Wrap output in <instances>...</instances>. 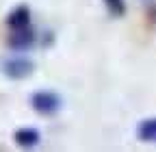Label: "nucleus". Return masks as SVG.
Listing matches in <instances>:
<instances>
[{
  "mask_svg": "<svg viewBox=\"0 0 156 152\" xmlns=\"http://www.w3.org/2000/svg\"><path fill=\"white\" fill-rule=\"evenodd\" d=\"M33 107L39 113H56L61 107V98L52 91H39L33 96Z\"/></svg>",
  "mask_w": 156,
  "mask_h": 152,
  "instance_id": "f257e3e1",
  "label": "nucleus"
},
{
  "mask_svg": "<svg viewBox=\"0 0 156 152\" xmlns=\"http://www.w3.org/2000/svg\"><path fill=\"white\" fill-rule=\"evenodd\" d=\"M5 70H7L9 76H13V78H22V76H26L33 70V63H28L24 59H13V61H9L5 65Z\"/></svg>",
  "mask_w": 156,
  "mask_h": 152,
  "instance_id": "f03ea898",
  "label": "nucleus"
},
{
  "mask_svg": "<svg viewBox=\"0 0 156 152\" xmlns=\"http://www.w3.org/2000/svg\"><path fill=\"white\" fill-rule=\"evenodd\" d=\"M28 20H30L28 9H26V7H20V9H15V11L9 15V26H13L15 31H17V28H26V26H28Z\"/></svg>",
  "mask_w": 156,
  "mask_h": 152,
  "instance_id": "7ed1b4c3",
  "label": "nucleus"
},
{
  "mask_svg": "<svg viewBox=\"0 0 156 152\" xmlns=\"http://www.w3.org/2000/svg\"><path fill=\"white\" fill-rule=\"evenodd\" d=\"M33 44V33L28 28H17V33L11 37V46L17 48V50H24Z\"/></svg>",
  "mask_w": 156,
  "mask_h": 152,
  "instance_id": "20e7f679",
  "label": "nucleus"
},
{
  "mask_svg": "<svg viewBox=\"0 0 156 152\" xmlns=\"http://www.w3.org/2000/svg\"><path fill=\"white\" fill-rule=\"evenodd\" d=\"M15 141H17L20 146H24V148L35 146V143L39 141V132L33 130V128H22V130L15 132Z\"/></svg>",
  "mask_w": 156,
  "mask_h": 152,
  "instance_id": "39448f33",
  "label": "nucleus"
},
{
  "mask_svg": "<svg viewBox=\"0 0 156 152\" xmlns=\"http://www.w3.org/2000/svg\"><path fill=\"white\" fill-rule=\"evenodd\" d=\"M139 137L141 139H145V141H156V120H152V122H143L141 124V128H139Z\"/></svg>",
  "mask_w": 156,
  "mask_h": 152,
  "instance_id": "423d86ee",
  "label": "nucleus"
},
{
  "mask_svg": "<svg viewBox=\"0 0 156 152\" xmlns=\"http://www.w3.org/2000/svg\"><path fill=\"white\" fill-rule=\"evenodd\" d=\"M108 9L115 13V15H122L124 13V0H106Z\"/></svg>",
  "mask_w": 156,
  "mask_h": 152,
  "instance_id": "0eeeda50",
  "label": "nucleus"
}]
</instances>
